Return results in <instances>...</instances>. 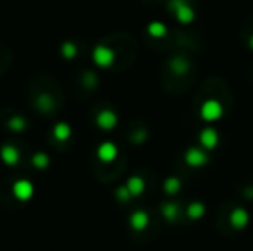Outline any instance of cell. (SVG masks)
<instances>
[{"label":"cell","mask_w":253,"mask_h":251,"mask_svg":"<svg viewBox=\"0 0 253 251\" xmlns=\"http://www.w3.org/2000/svg\"><path fill=\"white\" fill-rule=\"evenodd\" d=\"M169 69L170 74L176 76V79H186L188 76L193 74V66H191L190 59L183 57V55H176V57L170 59Z\"/></svg>","instance_id":"cell-1"},{"label":"cell","mask_w":253,"mask_h":251,"mask_svg":"<svg viewBox=\"0 0 253 251\" xmlns=\"http://www.w3.org/2000/svg\"><path fill=\"white\" fill-rule=\"evenodd\" d=\"M222 115V107H220L219 102L215 100H207L202 105V117L207 121H213V119H219Z\"/></svg>","instance_id":"cell-2"},{"label":"cell","mask_w":253,"mask_h":251,"mask_svg":"<svg viewBox=\"0 0 253 251\" xmlns=\"http://www.w3.org/2000/svg\"><path fill=\"white\" fill-rule=\"evenodd\" d=\"M176 2V12H177V17H179V21H183V23H190L191 19H193V10L188 7L186 2H183V0H174Z\"/></svg>","instance_id":"cell-3"},{"label":"cell","mask_w":253,"mask_h":251,"mask_svg":"<svg viewBox=\"0 0 253 251\" xmlns=\"http://www.w3.org/2000/svg\"><path fill=\"white\" fill-rule=\"evenodd\" d=\"M207 155L200 150H190L186 153V162L191 165V167H202L203 164H207Z\"/></svg>","instance_id":"cell-4"},{"label":"cell","mask_w":253,"mask_h":251,"mask_svg":"<svg viewBox=\"0 0 253 251\" xmlns=\"http://www.w3.org/2000/svg\"><path fill=\"white\" fill-rule=\"evenodd\" d=\"M200 141H202V144L205 148H213L217 144V133L212 129V127H207L205 131L200 134Z\"/></svg>","instance_id":"cell-5"},{"label":"cell","mask_w":253,"mask_h":251,"mask_svg":"<svg viewBox=\"0 0 253 251\" xmlns=\"http://www.w3.org/2000/svg\"><path fill=\"white\" fill-rule=\"evenodd\" d=\"M247 222H248V214L243 208H236V210L233 212V215H231V224H233L234 227L241 229L247 225Z\"/></svg>","instance_id":"cell-6"},{"label":"cell","mask_w":253,"mask_h":251,"mask_svg":"<svg viewBox=\"0 0 253 251\" xmlns=\"http://www.w3.org/2000/svg\"><path fill=\"white\" fill-rule=\"evenodd\" d=\"M131 222H133L134 229H143L148 222L147 214H145V212H136V214L133 215V218H131Z\"/></svg>","instance_id":"cell-7"},{"label":"cell","mask_w":253,"mask_h":251,"mask_svg":"<svg viewBox=\"0 0 253 251\" xmlns=\"http://www.w3.org/2000/svg\"><path fill=\"white\" fill-rule=\"evenodd\" d=\"M100 157L103 158V160H112L114 157H116V146L114 144H110V143H105L103 146L100 148Z\"/></svg>","instance_id":"cell-8"},{"label":"cell","mask_w":253,"mask_h":251,"mask_svg":"<svg viewBox=\"0 0 253 251\" xmlns=\"http://www.w3.org/2000/svg\"><path fill=\"white\" fill-rule=\"evenodd\" d=\"M95 57H97L98 64H102V66H107V64L112 61V52H109L107 48H98L97 54H95Z\"/></svg>","instance_id":"cell-9"},{"label":"cell","mask_w":253,"mask_h":251,"mask_svg":"<svg viewBox=\"0 0 253 251\" xmlns=\"http://www.w3.org/2000/svg\"><path fill=\"white\" fill-rule=\"evenodd\" d=\"M98 122L102 124V127H112L116 124V115H114L112 112H103L100 115V119H98Z\"/></svg>","instance_id":"cell-10"},{"label":"cell","mask_w":253,"mask_h":251,"mask_svg":"<svg viewBox=\"0 0 253 251\" xmlns=\"http://www.w3.org/2000/svg\"><path fill=\"white\" fill-rule=\"evenodd\" d=\"M16 194L19 198H28L31 194V186L28 182H17L16 184Z\"/></svg>","instance_id":"cell-11"},{"label":"cell","mask_w":253,"mask_h":251,"mask_svg":"<svg viewBox=\"0 0 253 251\" xmlns=\"http://www.w3.org/2000/svg\"><path fill=\"white\" fill-rule=\"evenodd\" d=\"M141 189H143V181H141V179H138V178L131 179V181H129V191H131V193L140 194Z\"/></svg>","instance_id":"cell-12"},{"label":"cell","mask_w":253,"mask_h":251,"mask_svg":"<svg viewBox=\"0 0 253 251\" xmlns=\"http://www.w3.org/2000/svg\"><path fill=\"white\" fill-rule=\"evenodd\" d=\"M203 214V205L202 203H193L190 208H188V215L191 218H198Z\"/></svg>","instance_id":"cell-13"},{"label":"cell","mask_w":253,"mask_h":251,"mask_svg":"<svg viewBox=\"0 0 253 251\" xmlns=\"http://www.w3.org/2000/svg\"><path fill=\"white\" fill-rule=\"evenodd\" d=\"M177 212H179L177 205H166V207H164V214H166V217L169 218V220H174V218H176Z\"/></svg>","instance_id":"cell-14"},{"label":"cell","mask_w":253,"mask_h":251,"mask_svg":"<svg viewBox=\"0 0 253 251\" xmlns=\"http://www.w3.org/2000/svg\"><path fill=\"white\" fill-rule=\"evenodd\" d=\"M181 188V182L177 181V179H169V181L166 182V191L169 194H174L177 193V189Z\"/></svg>","instance_id":"cell-15"},{"label":"cell","mask_w":253,"mask_h":251,"mask_svg":"<svg viewBox=\"0 0 253 251\" xmlns=\"http://www.w3.org/2000/svg\"><path fill=\"white\" fill-rule=\"evenodd\" d=\"M150 33L155 35V36H164L167 31H166V26H162V24L157 23V24H152L150 26Z\"/></svg>","instance_id":"cell-16"},{"label":"cell","mask_w":253,"mask_h":251,"mask_svg":"<svg viewBox=\"0 0 253 251\" xmlns=\"http://www.w3.org/2000/svg\"><path fill=\"white\" fill-rule=\"evenodd\" d=\"M5 158L9 162H14V158H16V151L10 150V148H7V150H5Z\"/></svg>","instance_id":"cell-17"},{"label":"cell","mask_w":253,"mask_h":251,"mask_svg":"<svg viewBox=\"0 0 253 251\" xmlns=\"http://www.w3.org/2000/svg\"><path fill=\"white\" fill-rule=\"evenodd\" d=\"M248 45H250V48H253V33H252V36L248 38Z\"/></svg>","instance_id":"cell-18"}]
</instances>
